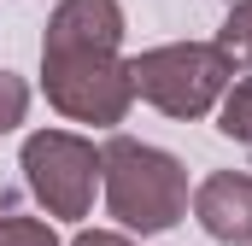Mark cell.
Listing matches in <instances>:
<instances>
[{
    "label": "cell",
    "mask_w": 252,
    "mask_h": 246,
    "mask_svg": "<svg viewBox=\"0 0 252 246\" xmlns=\"http://www.w3.org/2000/svg\"><path fill=\"white\" fill-rule=\"evenodd\" d=\"M129 82L153 106H164L176 118H199L217 100V88L229 82V53L223 47H158L129 64Z\"/></svg>",
    "instance_id": "3957f363"
},
{
    "label": "cell",
    "mask_w": 252,
    "mask_h": 246,
    "mask_svg": "<svg viewBox=\"0 0 252 246\" xmlns=\"http://www.w3.org/2000/svg\"><path fill=\"white\" fill-rule=\"evenodd\" d=\"M199 217L217 241H252V176H211L199 187Z\"/></svg>",
    "instance_id": "5b68a950"
},
{
    "label": "cell",
    "mask_w": 252,
    "mask_h": 246,
    "mask_svg": "<svg viewBox=\"0 0 252 246\" xmlns=\"http://www.w3.org/2000/svg\"><path fill=\"white\" fill-rule=\"evenodd\" d=\"M223 47H229V53L241 47V53L252 59V0H247V6H235V12H229V24H223Z\"/></svg>",
    "instance_id": "ba28073f"
},
{
    "label": "cell",
    "mask_w": 252,
    "mask_h": 246,
    "mask_svg": "<svg viewBox=\"0 0 252 246\" xmlns=\"http://www.w3.org/2000/svg\"><path fill=\"white\" fill-rule=\"evenodd\" d=\"M76 246H124V241H112V235H82Z\"/></svg>",
    "instance_id": "30bf717a"
},
{
    "label": "cell",
    "mask_w": 252,
    "mask_h": 246,
    "mask_svg": "<svg viewBox=\"0 0 252 246\" xmlns=\"http://www.w3.org/2000/svg\"><path fill=\"white\" fill-rule=\"evenodd\" d=\"M223 135L252 141V82H241V88L229 94V106H223Z\"/></svg>",
    "instance_id": "52a82bcc"
},
{
    "label": "cell",
    "mask_w": 252,
    "mask_h": 246,
    "mask_svg": "<svg viewBox=\"0 0 252 246\" xmlns=\"http://www.w3.org/2000/svg\"><path fill=\"white\" fill-rule=\"evenodd\" d=\"M106 199H112V217H124L129 229H170L182 217V164L153 153V147H135V141H112L106 147Z\"/></svg>",
    "instance_id": "7a4b0ae2"
},
{
    "label": "cell",
    "mask_w": 252,
    "mask_h": 246,
    "mask_svg": "<svg viewBox=\"0 0 252 246\" xmlns=\"http://www.w3.org/2000/svg\"><path fill=\"white\" fill-rule=\"evenodd\" d=\"M24 170H30V187L59 211V217H82L88 199H94V147L70 141V135H35L24 147Z\"/></svg>",
    "instance_id": "277c9868"
},
{
    "label": "cell",
    "mask_w": 252,
    "mask_h": 246,
    "mask_svg": "<svg viewBox=\"0 0 252 246\" xmlns=\"http://www.w3.org/2000/svg\"><path fill=\"white\" fill-rule=\"evenodd\" d=\"M24 100H30V94H24V82L0 70V129H12V123L24 118Z\"/></svg>",
    "instance_id": "9c48e42d"
},
{
    "label": "cell",
    "mask_w": 252,
    "mask_h": 246,
    "mask_svg": "<svg viewBox=\"0 0 252 246\" xmlns=\"http://www.w3.org/2000/svg\"><path fill=\"white\" fill-rule=\"evenodd\" d=\"M0 246H59L41 223H30V217H12V205L0 199Z\"/></svg>",
    "instance_id": "8992f818"
},
{
    "label": "cell",
    "mask_w": 252,
    "mask_h": 246,
    "mask_svg": "<svg viewBox=\"0 0 252 246\" xmlns=\"http://www.w3.org/2000/svg\"><path fill=\"white\" fill-rule=\"evenodd\" d=\"M118 0H64L47 30V94L53 106L82 123H118L135 94L129 64L112 59L118 47Z\"/></svg>",
    "instance_id": "6da1fadb"
}]
</instances>
